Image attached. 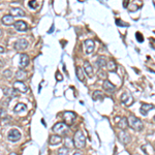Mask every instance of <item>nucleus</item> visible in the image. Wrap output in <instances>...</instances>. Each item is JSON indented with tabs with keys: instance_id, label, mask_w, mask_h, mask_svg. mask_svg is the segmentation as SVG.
<instances>
[{
	"instance_id": "nucleus-1",
	"label": "nucleus",
	"mask_w": 155,
	"mask_h": 155,
	"mask_svg": "<svg viewBox=\"0 0 155 155\" xmlns=\"http://www.w3.org/2000/svg\"><path fill=\"white\" fill-rule=\"evenodd\" d=\"M74 144L77 148L81 149V148H84L86 145V138L84 135L83 131L79 130L75 133V137H74Z\"/></svg>"
},
{
	"instance_id": "nucleus-2",
	"label": "nucleus",
	"mask_w": 155,
	"mask_h": 155,
	"mask_svg": "<svg viewBox=\"0 0 155 155\" xmlns=\"http://www.w3.org/2000/svg\"><path fill=\"white\" fill-rule=\"evenodd\" d=\"M127 121H128L129 126H130L133 129H135V130H142V129H143V127H144L143 122H142L139 118H137V117L130 116L128 119H127Z\"/></svg>"
},
{
	"instance_id": "nucleus-3",
	"label": "nucleus",
	"mask_w": 155,
	"mask_h": 155,
	"mask_svg": "<svg viewBox=\"0 0 155 155\" xmlns=\"http://www.w3.org/2000/svg\"><path fill=\"white\" fill-rule=\"evenodd\" d=\"M53 131L59 135H66L68 131V125H66L63 122H58L53 126Z\"/></svg>"
},
{
	"instance_id": "nucleus-4",
	"label": "nucleus",
	"mask_w": 155,
	"mask_h": 155,
	"mask_svg": "<svg viewBox=\"0 0 155 155\" xmlns=\"http://www.w3.org/2000/svg\"><path fill=\"white\" fill-rule=\"evenodd\" d=\"M63 119L66 125H72V123L75 122V120L77 119V115L72 112L66 111V112L63 113Z\"/></svg>"
},
{
	"instance_id": "nucleus-5",
	"label": "nucleus",
	"mask_w": 155,
	"mask_h": 155,
	"mask_svg": "<svg viewBox=\"0 0 155 155\" xmlns=\"http://www.w3.org/2000/svg\"><path fill=\"white\" fill-rule=\"evenodd\" d=\"M83 45H84V51H85V53L87 55H90L93 52L94 47H95V43H94V41L92 39H86Z\"/></svg>"
},
{
	"instance_id": "nucleus-6",
	"label": "nucleus",
	"mask_w": 155,
	"mask_h": 155,
	"mask_svg": "<svg viewBox=\"0 0 155 155\" xmlns=\"http://www.w3.org/2000/svg\"><path fill=\"white\" fill-rule=\"evenodd\" d=\"M28 45L29 43L26 39L21 38L16 41V43H14V49H16L17 51H23V50H26L27 48H28Z\"/></svg>"
},
{
	"instance_id": "nucleus-7",
	"label": "nucleus",
	"mask_w": 155,
	"mask_h": 155,
	"mask_svg": "<svg viewBox=\"0 0 155 155\" xmlns=\"http://www.w3.org/2000/svg\"><path fill=\"white\" fill-rule=\"evenodd\" d=\"M7 138L10 142H18L21 139V133L17 129H12L8 131Z\"/></svg>"
},
{
	"instance_id": "nucleus-8",
	"label": "nucleus",
	"mask_w": 155,
	"mask_h": 155,
	"mask_svg": "<svg viewBox=\"0 0 155 155\" xmlns=\"http://www.w3.org/2000/svg\"><path fill=\"white\" fill-rule=\"evenodd\" d=\"M118 138H119V141H120L122 144H124V145H126V144H128L129 142H130V135H129V133H127L125 130L119 131Z\"/></svg>"
},
{
	"instance_id": "nucleus-9",
	"label": "nucleus",
	"mask_w": 155,
	"mask_h": 155,
	"mask_svg": "<svg viewBox=\"0 0 155 155\" xmlns=\"http://www.w3.org/2000/svg\"><path fill=\"white\" fill-rule=\"evenodd\" d=\"M14 88L16 91L18 92H22V93H25V92H27V90H28V88H27V86L25 85L24 83H23L22 81H17L14 83Z\"/></svg>"
},
{
	"instance_id": "nucleus-10",
	"label": "nucleus",
	"mask_w": 155,
	"mask_h": 155,
	"mask_svg": "<svg viewBox=\"0 0 155 155\" xmlns=\"http://www.w3.org/2000/svg\"><path fill=\"white\" fill-rule=\"evenodd\" d=\"M29 63V57L26 54H21L20 56V61H19V66L20 68H25Z\"/></svg>"
},
{
	"instance_id": "nucleus-11",
	"label": "nucleus",
	"mask_w": 155,
	"mask_h": 155,
	"mask_svg": "<svg viewBox=\"0 0 155 155\" xmlns=\"http://www.w3.org/2000/svg\"><path fill=\"white\" fill-rule=\"evenodd\" d=\"M14 28L18 31H26L28 29V25L24 22V21H17L14 23Z\"/></svg>"
},
{
	"instance_id": "nucleus-12",
	"label": "nucleus",
	"mask_w": 155,
	"mask_h": 155,
	"mask_svg": "<svg viewBox=\"0 0 155 155\" xmlns=\"http://www.w3.org/2000/svg\"><path fill=\"white\" fill-rule=\"evenodd\" d=\"M84 70H85V72L87 74L88 77H89V78H93V76H94L93 67H92V65L88 61L84 62Z\"/></svg>"
},
{
	"instance_id": "nucleus-13",
	"label": "nucleus",
	"mask_w": 155,
	"mask_h": 155,
	"mask_svg": "<svg viewBox=\"0 0 155 155\" xmlns=\"http://www.w3.org/2000/svg\"><path fill=\"white\" fill-rule=\"evenodd\" d=\"M10 16L12 17H24L25 12L19 7H12L10 8Z\"/></svg>"
},
{
	"instance_id": "nucleus-14",
	"label": "nucleus",
	"mask_w": 155,
	"mask_h": 155,
	"mask_svg": "<svg viewBox=\"0 0 155 155\" xmlns=\"http://www.w3.org/2000/svg\"><path fill=\"white\" fill-rule=\"evenodd\" d=\"M121 101L124 104H126L127 102V106H129V104H131V102H133V97H131V95L128 92H124V93L121 95Z\"/></svg>"
},
{
	"instance_id": "nucleus-15",
	"label": "nucleus",
	"mask_w": 155,
	"mask_h": 155,
	"mask_svg": "<svg viewBox=\"0 0 155 155\" xmlns=\"http://www.w3.org/2000/svg\"><path fill=\"white\" fill-rule=\"evenodd\" d=\"M153 104H143L141 106V114L143 115V116H146V115L148 114V113L150 112V111L153 109Z\"/></svg>"
},
{
	"instance_id": "nucleus-16",
	"label": "nucleus",
	"mask_w": 155,
	"mask_h": 155,
	"mask_svg": "<svg viewBox=\"0 0 155 155\" xmlns=\"http://www.w3.org/2000/svg\"><path fill=\"white\" fill-rule=\"evenodd\" d=\"M117 125H118L119 128L122 129V130L126 129L127 127H128V121H127L126 117H123V118L119 119V121L117 122Z\"/></svg>"
},
{
	"instance_id": "nucleus-17",
	"label": "nucleus",
	"mask_w": 155,
	"mask_h": 155,
	"mask_svg": "<svg viewBox=\"0 0 155 155\" xmlns=\"http://www.w3.org/2000/svg\"><path fill=\"white\" fill-rule=\"evenodd\" d=\"M92 98H93V100H95V101H101V100L104 99V95L101 91L96 90V91H94L93 94H92Z\"/></svg>"
},
{
	"instance_id": "nucleus-18",
	"label": "nucleus",
	"mask_w": 155,
	"mask_h": 155,
	"mask_svg": "<svg viewBox=\"0 0 155 155\" xmlns=\"http://www.w3.org/2000/svg\"><path fill=\"white\" fill-rule=\"evenodd\" d=\"M102 87L106 92H114L115 89H116V87L110 81H104V84H102Z\"/></svg>"
},
{
	"instance_id": "nucleus-19",
	"label": "nucleus",
	"mask_w": 155,
	"mask_h": 155,
	"mask_svg": "<svg viewBox=\"0 0 155 155\" xmlns=\"http://www.w3.org/2000/svg\"><path fill=\"white\" fill-rule=\"evenodd\" d=\"M62 142V138L61 135H51V138H50V144L53 146H56L58 145V144H60Z\"/></svg>"
},
{
	"instance_id": "nucleus-20",
	"label": "nucleus",
	"mask_w": 155,
	"mask_h": 155,
	"mask_svg": "<svg viewBox=\"0 0 155 155\" xmlns=\"http://www.w3.org/2000/svg\"><path fill=\"white\" fill-rule=\"evenodd\" d=\"M142 150L147 155H154V149L150 144H146V145L142 146Z\"/></svg>"
},
{
	"instance_id": "nucleus-21",
	"label": "nucleus",
	"mask_w": 155,
	"mask_h": 155,
	"mask_svg": "<svg viewBox=\"0 0 155 155\" xmlns=\"http://www.w3.org/2000/svg\"><path fill=\"white\" fill-rule=\"evenodd\" d=\"M2 23L4 25H12L14 23V17L10 16V14H6V16H3L2 18Z\"/></svg>"
},
{
	"instance_id": "nucleus-22",
	"label": "nucleus",
	"mask_w": 155,
	"mask_h": 155,
	"mask_svg": "<svg viewBox=\"0 0 155 155\" xmlns=\"http://www.w3.org/2000/svg\"><path fill=\"white\" fill-rule=\"evenodd\" d=\"M76 75H77V78L80 80L81 82H85V75H84V70L82 67L78 66L76 68Z\"/></svg>"
},
{
	"instance_id": "nucleus-23",
	"label": "nucleus",
	"mask_w": 155,
	"mask_h": 155,
	"mask_svg": "<svg viewBox=\"0 0 155 155\" xmlns=\"http://www.w3.org/2000/svg\"><path fill=\"white\" fill-rule=\"evenodd\" d=\"M26 110H27V106H26V104H18L16 106H14V112L18 114V113L25 112V111H26Z\"/></svg>"
},
{
	"instance_id": "nucleus-24",
	"label": "nucleus",
	"mask_w": 155,
	"mask_h": 155,
	"mask_svg": "<svg viewBox=\"0 0 155 155\" xmlns=\"http://www.w3.org/2000/svg\"><path fill=\"white\" fill-rule=\"evenodd\" d=\"M106 66L108 67V70H110V72H115L117 70V65H116V63L113 61V60H110V61L106 62Z\"/></svg>"
},
{
	"instance_id": "nucleus-25",
	"label": "nucleus",
	"mask_w": 155,
	"mask_h": 155,
	"mask_svg": "<svg viewBox=\"0 0 155 155\" xmlns=\"http://www.w3.org/2000/svg\"><path fill=\"white\" fill-rule=\"evenodd\" d=\"M16 77H17V79H18L19 81H21V80L26 79L27 74H26V72H25V70H19L18 72H17V74H16Z\"/></svg>"
},
{
	"instance_id": "nucleus-26",
	"label": "nucleus",
	"mask_w": 155,
	"mask_h": 155,
	"mask_svg": "<svg viewBox=\"0 0 155 155\" xmlns=\"http://www.w3.org/2000/svg\"><path fill=\"white\" fill-rule=\"evenodd\" d=\"M96 64H97V66L101 70V68H104V66L106 65V59H104V57H101V58H98L97 59V61H96Z\"/></svg>"
},
{
	"instance_id": "nucleus-27",
	"label": "nucleus",
	"mask_w": 155,
	"mask_h": 155,
	"mask_svg": "<svg viewBox=\"0 0 155 155\" xmlns=\"http://www.w3.org/2000/svg\"><path fill=\"white\" fill-rule=\"evenodd\" d=\"M70 152H68V149L66 147H62L58 150V155H68Z\"/></svg>"
},
{
	"instance_id": "nucleus-28",
	"label": "nucleus",
	"mask_w": 155,
	"mask_h": 155,
	"mask_svg": "<svg viewBox=\"0 0 155 155\" xmlns=\"http://www.w3.org/2000/svg\"><path fill=\"white\" fill-rule=\"evenodd\" d=\"M97 76H98V78H100V79H106V78L108 77V76H106V72H104V70H102V68H101V70H98Z\"/></svg>"
},
{
	"instance_id": "nucleus-29",
	"label": "nucleus",
	"mask_w": 155,
	"mask_h": 155,
	"mask_svg": "<svg viewBox=\"0 0 155 155\" xmlns=\"http://www.w3.org/2000/svg\"><path fill=\"white\" fill-rule=\"evenodd\" d=\"M3 76H4V78H6V79H9V78H12V72H10V70H4Z\"/></svg>"
},
{
	"instance_id": "nucleus-30",
	"label": "nucleus",
	"mask_w": 155,
	"mask_h": 155,
	"mask_svg": "<svg viewBox=\"0 0 155 155\" xmlns=\"http://www.w3.org/2000/svg\"><path fill=\"white\" fill-rule=\"evenodd\" d=\"M37 2L35 1V0H31L30 2H29V6H30L31 8H36L37 7Z\"/></svg>"
},
{
	"instance_id": "nucleus-31",
	"label": "nucleus",
	"mask_w": 155,
	"mask_h": 155,
	"mask_svg": "<svg viewBox=\"0 0 155 155\" xmlns=\"http://www.w3.org/2000/svg\"><path fill=\"white\" fill-rule=\"evenodd\" d=\"M56 80H57V81H59V82H61L62 80H63V77H62V75L60 74L59 72H56Z\"/></svg>"
},
{
	"instance_id": "nucleus-32",
	"label": "nucleus",
	"mask_w": 155,
	"mask_h": 155,
	"mask_svg": "<svg viewBox=\"0 0 155 155\" xmlns=\"http://www.w3.org/2000/svg\"><path fill=\"white\" fill-rule=\"evenodd\" d=\"M6 116H7V114H6L5 111L2 110V109H0V118H5Z\"/></svg>"
},
{
	"instance_id": "nucleus-33",
	"label": "nucleus",
	"mask_w": 155,
	"mask_h": 155,
	"mask_svg": "<svg viewBox=\"0 0 155 155\" xmlns=\"http://www.w3.org/2000/svg\"><path fill=\"white\" fill-rule=\"evenodd\" d=\"M137 39H138V41H140V43H142V41H144V38H143V37H142L141 33H139V32L137 33Z\"/></svg>"
},
{
	"instance_id": "nucleus-34",
	"label": "nucleus",
	"mask_w": 155,
	"mask_h": 155,
	"mask_svg": "<svg viewBox=\"0 0 155 155\" xmlns=\"http://www.w3.org/2000/svg\"><path fill=\"white\" fill-rule=\"evenodd\" d=\"M116 24L117 25H121V26H127V24H125V23H122L120 20H117L116 21Z\"/></svg>"
},
{
	"instance_id": "nucleus-35",
	"label": "nucleus",
	"mask_w": 155,
	"mask_h": 155,
	"mask_svg": "<svg viewBox=\"0 0 155 155\" xmlns=\"http://www.w3.org/2000/svg\"><path fill=\"white\" fill-rule=\"evenodd\" d=\"M3 52H4V48L3 47H0V54L3 53Z\"/></svg>"
},
{
	"instance_id": "nucleus-36",
	"label": "nucleus",
	"mask_w": 155,
	"mask_h": 155,
	"mask_svg": "<svg viewBox=\"0 0 155 155\" xmlns=\"http://www.w3.org/2000/svg\"><path fill=\"white\" fill-rule=\"evenodd\" d=\"M74 155H83L82 153H80V152H76V153H75Z\"/></svg>"
},
{
	"instance_id": "nucleus-37",
	"label": "nucleus",
	"mask_w": 155,
	"mask_h": 155,
	"mask_svg": "<svg viewBox=\"0 0 155 155\" xmlns=\"http://www.w3.org/2000/svg\"><path fill=\"white\" fill-rule=\"evenodd\" d=\"M9 155H17V154H16V153H14V152H12V153H10Z\"/></svg>"
},
{
	"instance_id": "nucleus-38",
	"label": "nucleus",
	"mask_w": 155,
	"mask_h": 155,
	"mask_svg": "<svg viewBox=\"0 0 155 155\" xmlns=\"http://www.w3.org/2000/svg\"><path fill=\"white\" fill-rule=\"evenodd\" d=\"M80 2H83V1H85V0H79Z\"/></svg>"
},
{
	"instance_id": "nucleus-39",
	"label": "nucleus",
	"mask_w": 155,
	"mask_h": 155,
	"mask_svg": "<svg viewBox=\"0 0 155 155\" xmlns=\"http://www.w3.org/2000/svg\"><path fill=\"white\" fill-rule=\"evenodd\" d=\"M1 34H2V31H1V30H0V36H1Z\"/></svg>"
}]
</instances>
